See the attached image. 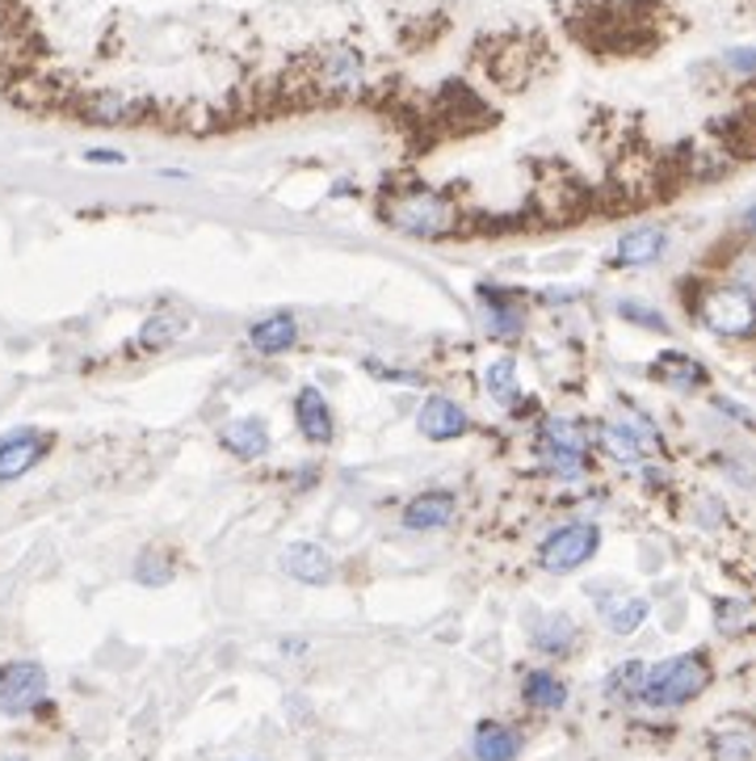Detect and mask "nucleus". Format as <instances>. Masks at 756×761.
Segmentation results:
<instances>
[{"instance_id": "1", "label": "nucleus", "mask_w": 756, "mask_h": 761, "mask_svg": "<svg viewBox=\"0 0 756 761\" xmlns=\"http://www.w3.org/2000/svg\"><path fill=\"white\" fill-rule=\"evenodd\" d=\"M706 681H710V669L702 656H669V661L643 669L635 681V694H639V703L669 711V706H685L690 699H698Z\"/></svg>"}, {"instance_id": "2", "label": "nucleus", "mask_w": 756, "mask_h": 761, "mask_svg": "<svg viewBox=\"0 0 756 761\" xmlns=\"http://www.w3.org/2000/svg\"><path fill=\"white\" fill-rule=\"evenodd\" d=\"M597 547H601V530L593 522H572V527H559L554 534L542 539L538 559H542L547 572H576L581 564L597 556Z\"/></svg>"}, {"instance_id": "3", "label": "nucleus", "mask_w": 756, "mask_h": 761, "mask_svg": "<svg viewBox=\"0 0 756 761\" xmlns=\"http://www.w3.org/2000/svg\"><path fill=\"white\" fill-rule=\"evenodd\" d=\"M382 215L407 235H441L454 228V206L441 203L437 194H404L382 206Z\"/></svg>"}, {"instance_id": "4", "label": "nucleus", "mask_w": 756, "mask_h": 761, "mask_svg": "<svg viewBox=\"0 0 756 761\" xmlns=\"http://www.w3.org/2000/svg\"><path fill=\"white\" fill-rule=\"evenodd\" d=\"M47 703V669L38 661H9L0 665V711L26 715Z\"/></svg>"}, {"instance_id": "5", "label": "nucleus", "mask_w": 756, "mask_h": 761, "mask_svg": "<svg viewBox=\"0 0 756 761\" xmlns=\"http://www.w3.org/2000/svg\"><path fill=\"white\" fill-rule=\"evenodd\" d=\"M51 455V438L42 430H9L0 438V484L22 480L26 471H34L42 459Z\"/></svg>"}, {"instance_id": "6", "label": "nucleus", "mask_w": 756, "mask_h": 761, "mask_svg": "<svg viewBox=\"0 0 756 761\" xmlns=\"http://www.w3.org/2000/svg\"><path fill=\"white\" fill-rule=\"evenodd\" d=\"M601 442H606V450H610L618 463H639L647 450H656L660 438H656V430L639 421V416H613L601 425Z\"/></svg>"}, {"instance_id": "7", "label": "nucleus", "mask_w": 756, "mask_h": 761, "mask_svg": "<svg viewBox=\"0 0 756 761\" xmlns=\"http://www.w3.org/2000/svg\"><path fill=\"white\" fill-rule=\"evenodd\" d=\"M542 455L559 480H581L584 475V442L568 421H547L542 430Z\"/></svg>"}, {"instance_id": "8", "label": "nucleus", "mask_w": 756, "mask_h": 761, "mask_svg": "<svg viewBox=\"0 0 756 761\" xmlns=\"http://www.w3.org/2000/svg\"><path fill=\"white\" fill-rule=\"evenodd\" d=\"M294 416H298V430L312 446H328L332 442V409L324 404V396L316 387H303L298 400H294Z\"/></svg>"}, {"instance_id": "9", "label": "nucleus", "mask_w": 756, "mask_h": 761, "mask_svg": "<svg viewBox=\"0 0 756 761\" xmlns=\"http://www.w3.org/2000/svg\"><path fill=\"white\" fill-rule=\"evenodd\" d=\"M286 572H291L294 581H303V585H328L332 581V556L316 547V543H294L291 552H286Z\"/></svg>"}, {"instance_id": "10", "label": "nucleus", "mask_w": 756, "mask_h": 761, "mask_svg": "<svg viewBox=\"0 0 756 761\" xmlns=\"http://www.w3.org/2000/svg\"><path fill=\"white\" fill-rule=\"evenodd\" d=\"M471 749H475V758L479 761H517V753H522V736L513 733L509 724L484 720V724L475 728Z\"/></svg>"}, {"instance_id": "11", "label": "nucleus", "mask_w": 756, "mask_h": 761, "mask_svg": "<svg viewBox=\"0 0 756 761\" xmlns=\"http://www.w3.org/2000/svg\"><path fill=\"white\" fill-rule=\"evenodd\" d=\"M450 518H454V493H420L404 509L407 530H441L450 527Z\"/></svg>"}, {"instance_id": "12", "label": "nucleus", "mask_w": 756, "mask_h": 761, "mask_svg": "<svg viewBox=\"0 0 756 761\" xmlns=\"http://www.w3.org/2000/svg\"><path fill=\"white\" fill-rule=\"evenodd\" d=\"M420 434L425 438H434V442H450V438H459V434H466V412L454 404V400H429L425 409H420Z\"/></svg>"}, {"instance_id": "13", "label": "nucleus", "mask_w": 756, "mask_h": 761, "mask_svg": "<svg viewBox=\"0 0 756 761\" xmlns=\"http://www.w3.org/2000/svg\"><path fill=\"white\" fill-rule=\"evenodd\" d=\"M479 299H484V307H488L484 328H488L492 337H517V333H522V307H517L509 294L496 291V287H479Z\"/></svg>"}, {"instance_id": "14", "label": "nucleus", "mask_w": 756, "mask_h": 761, "mask_svg": "<svg viewBox=\"0 0 756 761\" xmlns=\"http://www.w3.org/2000/svg\"><path fill=\"white\" fill-rule=\"evenodd\" d=\"M664 244H669V235L660 232V228H635V232H626L622 240H618L613 262L618 265H647L664 253Z\"/></svg>"}, {"instance_id": "15", "label": "nucleus", "mask_w": 756, "mask_h": 761, "mask_svg": "<svg viewBox=\"0 0 756 761\" xmlns=\"http://www.w3.org/2000/svg\"><path fill=\"white\" fill-rule=\"evenodd\" d=\"M706 316H710V328H719V333H748V324H753V303H748V294L744 291H723L710 307H706Z\"/></svg>"}, {"instance_id": "16", "label": "nucleus", "mask_w": 756, "mask_h": 761, "mask_svg": "<svg viewBox=\"0 0 756 761\" xmlns=\"http://www.w3.org/2000/svg\"><path fill=\"white\" fill-rule=\"evenodd\" d=\"M294 337H298V324L286 312H278V316H269V321L248 328V341H253L257 353H286L294 346Z\"/></svg>"}, {"instance_id": "17", "label": "nucleus", "mask_w": 756, "mask_h": 761, "mask_svg": "<svg viewBox=\"0 0 756 761\" xmlns=\"http://www.w3.org/2000/svg\"><path fill=\"white\" fill-rule=\"evenodd\" d=\"M522 699L534 706V711H559V706L568 703V686L554 674H547V669H534V674L525 677Z\"/></svg>"}, {"instance_id": "18", "label": "nucleus", "mask_w": 756, "mask_h": 761, "mask_svg": "<svg viewBox=\"0 0 756 761\" xmlns=\"http://www.w3.org/2000/svg\"><path fill=\"white\" fill-rule=\"evenodd\" d=\"M651 371L660 375V383H669V387H702V383H706V371H702V362H694L690 353H676V350L660 353Z\"/></svg>"}, {"instance_id": "19", "label": "nucleus", "mask_w": 756, "mask_h": 761, "mask_svg": "<svg viewBox=\"0 0 756 761\" xmlns=\"http://www.w3.org/2000/svg\"><path fill=\"white\" fill-rule=\"evenodd\" d=\"M223 446L235 450V455H244V459H257L269 450V430H265L257 416H244V421H235L223 430Z\"/></svg>"}, {"instance_id": "20", "label": "nucleus", "mask_w": 756, "mask_h": 761, "mask_svg": "<svg viewBox=\"0 0 756 761\" xmlns=\"http://www.w3.org/2000/svg\"><path fill=\"white\" fill-rule=\"evenodd\" d=\"M185 328L190 321L181 316V312H160V316H151L144 324V333H139V350H164V346H173L185 337Z\"/></svg>"}, {"instance_id": "21", "label": "nucleus", "mask_w": 756, "mask_h": 761, "mask_svg": "<svg viewBox=\"0 0 756 761\" xmlns=\"http://www.w3.org/2000/svg\"><path fill=\"white\" fill-rule=\"evenodd\" d=\"M643 618H647V602H639V597L618 602V606H610V611H606V623H610L613 636H631Z\"/></svg>"}, {"instance_id": "22", "label": "nucleus", "mask_w": 756, "mask_h": 761, "mask_svg": "<svg viewBox=\"0 0 756 761\" xmlns=\"http://www.w3.org/2000/svg\"><path fill=\"white\" fill-rule=\"evenodd\" d=\"M572 636H576L572 623H568V618H554L551 627L538 631V648H542V652H563V648L572 644Z\"/></svg>"}, {"instance_id": "23", "label": "nucleus", "mask_w": 756, "mask_h": 761, "mask_svg": "<svg viewBox=\"0 0 756 761\" xmlns=\"http://www.w3.org/2000/svg\"><path fill=\"white\" fill-rule=\"evenodd\" d=\"M488 387H492L496 400H509V396H513V362H509V358L496 362L492 371H488Z\"/></svg>"}, {"instance_id": "24", "label": "nucleus", "mask_w": 756, "mask_h": 761, "mask_svg": "<svg viewBox=\"0 0 756 761\" xmlns=\"http://www.w3.org/2000/svg\"><path fill=\"white\" fill-rule=\"evenodd\" d=\"M622 316H631V321L643 324V328H656V333H669V324L660 321V316H651V312H643V307H635V303H622Z\"/></svg>"}, {"instance_id": "25", "label": "nucleus", "mask_w": 756, "mask_h": 761, "mask_svg": "<svg viewBox=\"0 0 756 761\" xmlns=\"http://www.w3.org/2000/svg\"><path fill=\"white\" fill-rule=\"evenodd\" d=\"M135 572H139V581H144V585H151V581H156V585H160V581H169V564H151V556L139 559V568H135Z\"/></svg>"}, {"instance_id": "26", "label": "nucleus", "mask_w": 756, "mask_h": 761, "mask_svg": "<svg viewBox=\"0 0 756 761\" xmlns=\"http://www.w3.org/2000/svg\"><path fill=\"white\" fill-rule=\"evenodd\" d=\"M88 160H93V165H122L118 152H88Z\"/></svg>"}]
</instances>
